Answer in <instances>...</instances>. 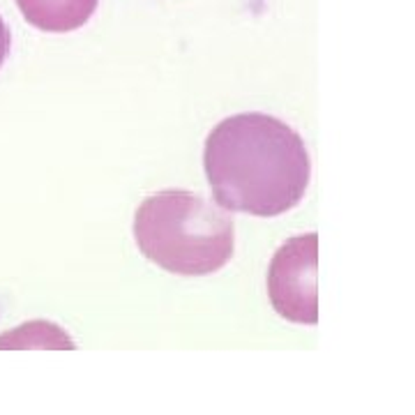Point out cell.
<instances>
[{
  "instance_id": "5b68a950",
  "label": "cell",
  "mask_w": 415,
  "mask_h": 415,
  "mask_svg": "<svg viewBox=\"0 0 415 415\" xmlns=\"http://www.w3.org/2000/svg\"><path fill=\"white\" fill-rule=\"evenodd\" d=\"M0 349H74V342L58 325L33 321L0 337Z\"/></svg>"
},
{
  "instance_id": "6da1fadb",
  "label": "cell",
  "mask_w": 415,
  "mask_h": 415,
  "mask_svg": "<svg viewBox=\"0 0 415 415\" xmlns=\"http://www.w3.org/2000/svg\"><path fill=\"white\" fill-rule=\"evenodd\" d=\"M203 166L214 203L254 217H277L295 208L311 176L302 136L268 113L221 120L205 138Z\"/></svg>"
},
{
  "instance_id": "3957f363",
  "label": "cell",
  "mask_w": 415,
  "mask_h": 415,
  "mask_svg": "<svg viewBox=\"0 0 415 415\" xmlns=\"http://www.w3.org/2000/svg\"><path fill=\"white\" fill-rule=\"evenodd\" d=\"M316 266V233L295 235L275 252L268 268V295L282 318L302 325H314L318 321Z\"/></svg>"
},
{
  "instance_id": "8992f818",
  "label": "cell",
  "mask_w": 415,
  "mask_h": 415,
  "mask_svg": "<svg viewBox=\"0 0 415 415\" xmlns=\"http://www.w3.org/2000/svg\"><path fill=\"white\" fill-rule=\"evenodd\" d=\"M10 46H12V37H10V28L0 17V67H3V62L7 58V53H10Z\"/></svg>"
},
{
  "instance_id": "277c9868",
  "label": "cell",
  "mask_w": 415,
  "mask_h": 415,
  "mask_svg": "<svg viewBox=\"0 0 415 415\" xmlns=\"http://www.w3.org/2000/svg\"><path fill=\"white\" fill-rule=\"evenodd\" d=\"M100 0H17L30 26L44 33H69L88 24Z\"/></svg>"
},
{
  "instance_id": "7a4b0ae2",
  "label": "cell",
  "mask_w": 415,
  "mask_h": 415,
  "mask_svg": "<svg viewBox=\"0 0 415 415\" xmlns=\"http://www.w3.org/2000/svg\"><path fill=\"white\" fill-rule=\"evenodd\" d=\"M134 240L141 254L166 273L203 277L231 261L233 217L201 194L166 190L138 205Z\"/></svg>"
}]
</instances>
